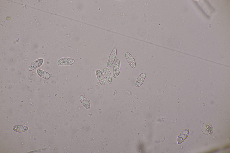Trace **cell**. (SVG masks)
Masks as SVG:
<instances>
[{
  "instance_id": "obj_2",
  "label": "cell",
  "mask_w": 230,
  "mask_h": 153,
  "mask_svg": "<svg viewBox=\"0 0 230 153\" xmlns=\"http://www.w3.org/2000/svg\"><path fill=\"white\" fill-rule=\"evenodd\" d=\"M121 71L120 62L117 59L114 63L113 67V76L114 78H116L119 75Z\"/></svg>"
},
{
  "instance_id": "obj_7",
  "label": "cell",
  "mask_w": 230,
  "mask_h": 153,
  "mask_svg": "<svg viewBox=\"0 0 230 153\" xmlns=\"http://www.w3.org/2000/svg\"><path fill=\"white\" fill-rule=\"evenodd\" d=\"M189 129H185L179 135L178 138V142L179 144L182 143L186 139L189 133Z\"/></svg>"
},
{
  "instance_id": "obj_4",
  "label": "cell",
  "mask_w": 230,
  "mask_h": 153,
  "mask_svg": "<svg viewBox=\"0 0 230 153\" xmlns=\"http://www.w3.org/2000/svg\"><path fill=\"white\" fill-rule=\"evenodd\" d=\"M95 73L97 78L100 84L102 86L105 85L106 82L103 73L101 70L97 69Z\"/></svg>"
},
{
  "instance_id": "obj_8",
  "label": "cell",
  "mask_w": 230,
  "mask_h": 153,
  "mask_svg": "<svg viewBox=\"0 0 230 153\" xmlns=\"http://www.w3.org/2000/svg\"><path fill=\"white\" fill-rule=\"evenodd\" d=\"M146 76L145 73L141 74L138 77L135 83V86L137 87L141 86L143 84Z\"/></svg>"
},
{
  "instance_id": "obj_3",
  "label": "cell",
  "mask_w": 230,
  "mask_h": 153,
  "mask_svg": "<svg viewBox=\"0 0 230 153\" xmlns=\"http://www.w3.org/2000/svg\"><path fill=\"white\" fill-rule=\"evenodd\" d=\"M44 62V60L42 58L38 59L33 62L29 66V70L32 71L42 65Z\"/></svg>"
},
{
  "instance_id": "obj_12",
  "label": "cell",
  "mask_w": 230,
  "mask_h": 153,
  "mask_svg": "<svg viewBox=\"0 0 230 153\" xmlns=\"http://www.w3.org/2000/svg\"><path fill=\"white\" fill-rule=\"evenodd\" d=\"M13 130L16 132L23 133L27 131L28 130L27 127L24 126L16 125L13 127Z\"/></svg>"
},
{
  "instance_id": "obj_10",
  "label": "cell",
  "mask_w": 230,
  "mask_h": 153,
  "mask_svg": "<svg viewBox=\"0 0 230 153\" xmlns=\"http://www.w3.org/2000/svg\"><path fill=\"white\" fill-rule=\"evenodd\" d=\"M37 73L38 75L40 77L43 78L48 80L50 78V75L47 72L40 69H38L37 71Z\"/></svg>"
},
{
  "instance_id": "obj_5",
  "label": "cell",
  "mask_w": 230,
  "mask_h": 153,
  "mask_svg": "<svg viewBox=\"0 0 230 153\" xmlns=\"http://www.w3.org/2000/svg\"><path fill=\"white\" fill-rule=\"evenodd\" d=\"M117 54V48L115 47L113 49L109 57L107 64L108 68H110L113 64L116 58Z\"/></svg>"
},
{
  "instance_id": "obj_11",
  "label": "cell",
  "mask_w": 230,
  "mask_h": 153,
  "mask_svg": "<svg viewBox=\"0 0 230 153\" xmlns=\"http://www.w3.org/2000/svg\"><path fill=\"white\" fill-rule=\"evenodd\" d=\"M80 98L81 103L85 108L87 109H89L90 107V105L88 100L82 95L80 96Z\"/></svg>"
},
{
  "instance_id": "obj_1",
  "label": "cell",
  "mask_w": 230,
  "mask_h": 153,
  "mask_svg": "<svg viewBox=\"0 0 230 153\" xmlns=\"http://www.w3.org/2000/svg\"><path fill=\"white\" fill-rule=\"evenodd\" d=\"M75 60L72 58L69 57H63L58 60L57 62L59 66L71 65L74 63Z\"/></svg>"
},
{
  "instance_id": "obj_9",
  "label": "cell",
  "mask_w": 230,
  "mask_h": 153,
  "mask_svg": "<svg viewBox=\"0 0 230 153\" xmlns=\"http://www.w3.org/2000/svg\"><path fill=\"white\" fill-rule=\"evenodd\" d=\"M103 70L104 76L107 82L109 84H111L112 82V79L110 70L106 67L104 68Z\"/></svg>"
},
{
  "instance_id": "obj_13",
  "label": "cell",
  "mask_w": 230,
  "mask_h": 153,
  "mask_svg": "<svg viewBox=\"0 0 230 153\" xmlns=\"http://www.w3.org/2000/svg\"><path fill=\"white\" fill-rule=\"evenodd\" d=\"M206 130L208 134L210 135L212 134L213 132V128L212 125L210 122H208L206 124Z\"/></svg>"
},
{
  "instance_id": "obj_6",
  "label": "cell",
  "mask_w": 230,
  "mask_h": 153,
  "mask_svg": "<svg viewBox=\"0 0 230 153\" xmlns=\"http://www.w3.org/2000/svg\"><path fill=\"white\" fill-rule=\"evenodd\" d=\"M125 55L126 58L129 65L131 68L135 69L136 67V63L134 57L128 52L126 53Z\"/></svg>"
}]
</instances>
